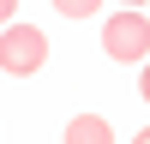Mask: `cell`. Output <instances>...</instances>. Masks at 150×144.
<instances>
[{
  "label": "cell",
  "mask_w": 150,
  "mask_h": 144,
  "mask_svg": "<svg viewBox=\"0 0 150 144\" xmlns=\"http://www.w3.org/2000/svg\"><path fill=\"white\" fill-rule=\"evenodd\" d=\"M66 144H114V126L102 114H72L66 120Z\"/></svg>",
  "instance_id": "obj_3"
},
{
  "label": "cell",
  "mask_w": 150,
  "mask_h": 144,
  "mask_svg": "<svg viewBox=\"0 0 150 144\" xmlns=\"http://www.w3.org/2000/svg\"><path fill=\"white\" fill-rule=\"evenodd\" d=\"M42 60H48L42 30H30V24H12V30L0 36V72H12V78H30Z\"/></svg>",
  "instance_id": "obj_1"
},
{
  "label": "cell",
  "mask_w": 150,
  "mask_h": 144,
  "mask_svg": "<svg viewBox=\"0 0 150 144\" xmlns=\"http://www.w3.org/2000/svg\"><path fill=\"white\" fill-rule=\"evenodd\" d=\"M102 48L114 60H144L150 54V18L144 12H114L108 30H102Z\"/></svg>",
  "instance_id": "obj_2"
},
{
  "label": "cell",
  "mask_w": 150,
  "mask_h": 144,
  "mask_svg": "<svg viewBox=\"0 0 150 144\" xmlns=\"http://www.w3.org/2000/svg\"><path fill=\"white\" fill-rule=\"evenodd\" d=\"M12 12H18V6H12V0H0V24H6V30H12Z\"/></svg>",
  "instance_id": "obj_5"
},
{
  "label": "cell",
  "mask_w": 150,
  "mask_h": 144,
  "mask_svg": "<svg viewBox=\"0 0 150 144\" xmlns=\"http://www.w3.org/2000/svg\"><path fill=\"white\" fill-rule=\"evenodd\" d=\"M132 144H150V126H144V132H138V138H132Z\"/></svg>",
  "instance_id": "obj_7"
},
{
  "label": "cell",
  "mask_w": 150,
  "mask_h": 144,
  "mask_svg": "<svg viewBox=\"0 0 150 144\" xmlns=\"http://www.w3.org/2000/svg\"><path fill=\"white\" fill-rule=\"evenodd\" d=\"M138 90H144V102H150V66H144V78H138Z\"/></svg>",
  "instance_id": "obj_6"
},
{
  "label": "cell",
  "mask_w": 150,
  "mask_h": 144,
  "mask_svg": "<svg viewBox=\"0 0 150 144\" xmlns=\"http://www.w3.org/2000/svg\"><path fill=\"white\" fill-rule=\"evenodd\" d=\"M60 12H66V18H90L96 0H60Z\"/></svg>",
  "instance_id": "obj_4"
}]
</instances>
